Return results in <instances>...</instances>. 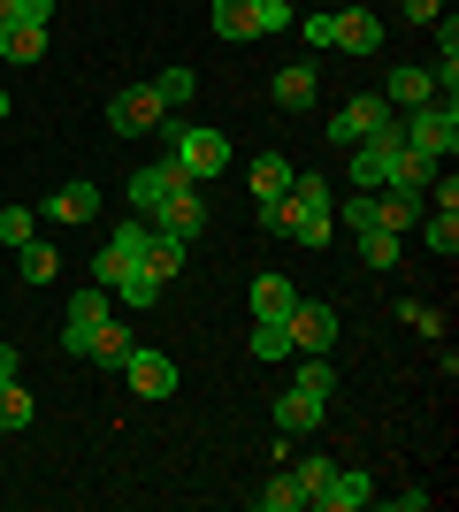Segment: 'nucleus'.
I'll return each mask as SVG.
<instances>
[{
    "label": "nucleus",
    "mask_w": 459,
    "mask_h": 512,
    "mask_svg": "<svg viewBox=\"0 0 459 512\" xmlns=\"http://www.w3.org/2000/svg\"><path fill=\"white\" fill-rule=\"evenodd\" d=\"M291 360H299L291 390H306V398H322V406H329V390H337V367H329V352H291Z\"/></svg>",
    "instance_id": "obj_23"
},
{
    "label": "nucleus",
    "mask_w": 459,
    "mask_h": 512,
    "mask_svg": "<svg viewBox=\"0 0 459 512\" xmlns=\"http://www.w3.org/2000/svg\"><path fill=\"white\" fill-rule=\"evenodd\" d=\"M100 214V192L92 184H62V192L46 199V222H92Z\"/></svg>",
    "instance_id": "obj_24"
},
{
    "label": "nucleus",
    "mask_w": 459,
    "mask_h": 512,
    "mask_svg": "<svg viewBox=\"0 0 459 512\" xmlns=\"http://www.w3.org/2000/svg\"><path fill=\"white\" fill-rule=\"evenodd\" d=\"M329 207H337V199H329L322 169H314V176H299V169H291V192L261 207V230L291 237V245H306V253H322V245H329V230H337V214H329Z\"/></svg>",
    "instance_id": "obj_1"
},
{
    "label": "nucleus",
    "mask_w": 459,
    "mask_h": 512,
    "mask_svg": "<svg viewBox=\"0 0 459 512\" xmlns=\"http://www.w3.org/2000/svg\"><path fill=\"white\" fill-rule=\"evenodd\" d=\"M16 276L31 283V291H39V283H54V276H62V260H54V245H31V237H23V245H16Z\"/></svg>",
    "instance_id": "obj_27"
},
{
    "label": "nucleus",
    "mask_w": 459,
    "mask_h": 512,
    "mask_svg": "<svg viewBox=\"0 0 459 512\" xmlns=\"http://www.w3.org/2000/svg\"><path fill=\"white\" fill-rule=\"evenodd\" d=\"M108 314H123L108 283H92V291H77V299H69V314H62V352H69V360H85V337H92Z\"/></svg>",
    "instance_id": "obj_5"
},
{
    "label": "nucleus",
    "mask_w": 459,
    "mask_h": 512,
    "mask_svg": "<svg viewBox=\"0 0 459 512\" xmlns=\"http://www.w3.org/2000/svg\"><path fill=\"white\" fill-rule=\"evenodd\" d=\"M276 428H284V436H306V428H322V398H306V390H284V398H276Z\"/></svg>",
    "instance_id": "obj_25"
},
{
    "label": "nucleus",
    "mask_w": 459,
    "mask_h": 512,
    "mask_svg": "<svg viewBox=\"0 0 459 512\" xmlns=\"http://www.w3.org/2000/svg\"><path fill=\"white\" fill-rule=\"evenodd\" d=\"M284 337H291V352H329V344H337V306L299 299V306L284 314Z\"/></svg>",
    "instance_id": "obj_8"
},
{
    "label": "nucleus",
    "mask_w": 459,
    "mask_h": 512,
    "mask_svg": "<svg viewBox=\"0 0 459 512\" xmlns=\"http://www.w3.org/2000/svg\"><path fill=\"white\" fill-rule=\"evenodd\" d=\"M414 230H421V245H429V253H444V260L459 253V214H437V207H429Z\"/></svg>",
    "instance_id": "obj_28"
},
{
    "label": "nucleus",
    "mask_w": 459,
    "mask_h": 512,
    "mask_svg": "<svg viewBox=\"0 0 459 512\" xmlns=\"http://www.w3.org/2000/svg\"><path fill=\"white\" fill-rule=\"evenodd\" d=\"M123 383H131L138 398H169V390H176V360L161 352V344H131V360H123Z\"/></svg>",
    "instance_id": "obj_9"
},
{
    "label": "nucleus",
    "mask_w": 459,
    "mask_h": 512,
    "mask_svg": "<svg viewBox=\"0 0 459 512\" xmlns=\"http://www.w3.org/2000/svg\"><path fill=\"white\" fill-rule=\"evenodd\" d=\"M444 16V0H406V23H437Z\"/></svg>",
    "instance_id": "obj_40"
},
{
    "label": "nucleus",
    "mask_w": 459,
    "mask_h": 512,
    "mask_svg": "<svg viewBox=\"0 0 459 512\" xmlns=\"http://www.w3.org/2000/svg\"><path fill=\"white\" fill-rule=\"evenodd\" d=\"M268 100L284 107V115H306V107H314V62H291V69H276Z\"/></svg>",
    "instance_id": "obj_18"
},
{
    "label": "nucleus",
    "mask_w": 459,
    "mask_h": 512,
    "mask_svg": "<svg viewBox=\"0 0 459 512\" xmlns=\"http://www.w3.org/2000/svg\"><path fill=\"white\" fill-rule=\"evenodd\" d=\"M169 161L192 176V184H207V176L230 169V138H222L215 123H169Z\"/></svg>",
    "instance_id": "obj_2"
},
{
    "label": "nucleus",
    "mask_w": 459,
    "mask_h": 512,
    "mask_svg": "<svg viewBox=\"0 0 459 512\" xmlns=\"http://www.w3.org/2000/svg\"><path fill=\"white\" fill-rule=\"evenodd\" d=\"M245 184H253V207H268V199L291 192V161H284V153H261V161L245 169Z\"/></svg>",
    "instance_id": "obj_19"
},
{
    "label": "nucleus",
    "mask_w": 459,
    "mask_h": 512,
    "mask_svg": "<svg viewBox=\"0 0 459 512\" xmlns=\"http://www.w3.org/2000/svg\"><path fill=\"white\" fill-rule=\"evenodd\" d=\"M146 222H153L161 237H184V245H192V237L207 230V199H199V184H176V192L161 199V207H153Z\"/></svg>",
    "instance_id": "obj_7"
},
{
    "label": "nucleus",
    "mask_w": 459,
    "mask_h": 512,
    "mask_svg": "<svg viewBox=\"0 0 459 512\" xmlns=\"http://www.w3.org/2000/svg\"><path fill=\"white\" fill-rule=\"evenodd\" d=\"M192 85H199L192 69H161V77H153V92H161L169 107H184V100H192Z\"/></svg>",
    "instance_id": "obj_36"
},
{
    "label": "nucleus",
    "mask_w": 459,
    "mask_h": 512,
    "mask_svg": "<svg viewBox=\"0 0 459 512\" xmlns=\"http://www.w3.org/2000/svg\"><path fill=\"white\" fill-rule=\"evenodd\" d=\"M291 474H299V490H306V505H314V497L329 490V474H337V459H322V451H314V459H299V467H291Z\"/></svg>",
    "instance_id": "obj_34"
},
{
    "label": "nucleus",
    "mask_w": 459,
    "mask_h": 512,
    "mask_svg": "<svg viewBox=\"0 0 459 512\" xmlns=\"http://www.w3.org/2000/svg\"><path fill=\"white\" fill-rule=\"evenodd\" d=\"M0 62H46V23H0Z\"/></svg>",
    "instance_id": "obj_20"
},
{
    "label": "nucleus",
    "mask_w": 459,
    "mask_h": 512,
    "mask_svg": "<svg viewBox=\"0 0 459 512\" xmlns=\"http://www.w3.org/2000/svg\"><path fill=\"white\" fill-rule=\"evenodd\" d=\"M253 505H261V512H306V490H299V474H268V482H261V490H253Z\"/></svg>",
    "instance_id": "obj_26"
},
{
    "label": "nucleus",
    "mask_w": 459,
    "mask_h": 512,
    "mask_svg": "<svg viewBox=\"0 0 459 512\" xmlns=\"http://www.w3.org/2000/svg\"><path fill=\"white\" fill-rule=\"evenodd\" d=\"M253 360H261V367L291 360V337H284V321H253Z\"/></svg>",
    "instance_id": "obj_32"
},
{
    "label": "nucleus",
    "mask_w": 459,
    "mask_h": 512,
    "mask_svg": "<svg viewBox=\"0 0 459 512\" xmlns=\"http://www.w3.org/2000/svg\"><path fill=\"white\" fill-rule=\"evenodd\" d=\"M337 54H383V23L368 8H337Z\"/></svg>",
    "instance_id": "obj_16"
},
{
    "label": "nucleus",
    "mask_w": 459,
    "mask_h": 512,
    "mask_svg": "<svg viewBox=\"0 0 459 512\" xmlns=\"http://www.w3.org/2000/svg\"><path fill=\"white\" fill-rule=\"evenodd\" d=\"M291 306H299V283L276 276V268H261V276H253V321H284Z\"/></svg>",
    "instance_id": "obj_15"
},
{
    "label": "nucleus",
    "mask_w": 459,
    "mask_h": 512,
    "mask_svg": "<svg viewBox=\"0 0 459 512\" xmlns=\"http://www.w3.org/2000/svg\"><path fill=\"white\" fill-rule=\"evenodd\" d=\"M16 23H54V0H16Z\"/></svg>",
    "instance_id": "obj_39"
},
{
    "label": "nucleus",
    "mask_w": 459,
    "mask_h": 512,
    "mask_svg": "<svg viewBox=\"0 0 459 512\" xmlns=\"http://www.w3.org/2000/svg\"><path fill=\"white\" fill-rule=\"evenodd\" d=\"M31 230H39V214H31V207H0V237H8V245H23Z\"/></svg>",
    "instance_id": "obj_38"
},
{
    "label": "nucleus",
    "mask_w": 459,
    "mask_h": 512,
    "mask_svg": "<svg viewBox=\"0 0 459 512\" xmlns=\"http://www.w3.org/2000/svg\"><path fill=\"white\" fill-rule=\"evenodd\" d=\"M398 130H406V146L429 153V161H452V153H459V107H452V100L406 107V115H398Z\"/></svg>",
    "instance_id": "obj_3"
},
{
    "label": "nucleus",
    "mask_w": 459,
    "mask_h": 512,
    "mask_svg": "<svg viewBox=\"0 0 459 512\" xmlns=\"http://www.w3.org/2000/svg\"><path fill=\"white\" fill-rule=\"evenodd\" d=\"M207 23H215V39H261L253 0H215V8H207Z\"/></svg>",
    "instance_id": "obj_21"
},
{
    "label": "nucleus",
    "mask_w": 459,
    "mask_h": 512,
    "mask_svg": "<svg viewBox=\"0 0 459 512\" xmlns=\"http://www.w3.org/2000/svg\"><path fill=\"white\" fill-rule=\"evenodd\" d=\"M138 253H146V222H123V230L108 237V245H100V253H92V283H115V276H131L138 268Z\"/></svg>",
    "instance_id": "obj_10"
},
{
    "label": "nucleus",
    "mask_w": 459,
    "mask_h": 512,
    "mask_svg": "<svg viewBox=\"0 0 459 512\" xmlns=\"http://www.w3.org/2000/svg\"><path fill=\"white\" fill-rule=\"evenodd\" d=\"M360 505H375V474L368 467H337V474H329V490L314 497L306 512H360Z\"/></svg>",
    "instance_id": "obj_12"
},
{
    "label": "nucleus",
    "mask_w": 459,
    "mask_h": 512,
    "mask_svg": "<svg viewBox=\"0 0 459 512\" xmlns=\"http://www.w3.org/2000/svg\"><path fill=\"white\" fill-rule=\"evenodd\" d=\"M291 31H299V39L314 46V54H329V46H337V16H329V8H314V16H299V23H291Z\"/></svg>",
    "instance_id": "obj_33"
},
{
    "label": "nucleus",
    "mask_w": 459,
    "mask_h": 512,
    "mask_svg": "<svg viewBox=\"0 0 459 512\" xmlns=\"http://www.w3.org/2000/svg\"><path fill=\"white\" fill-rule=\"evenodd\" d=\"M383 100L391 107H421V100H437V85H429V69H391V77H383Z\"/></svg>",
    "instance_id": "obj_22"
},
{
    "label": "nucleus",
    "mask_w": 459,
    "mask_h": 512,
    "mask_svg": "<svg viewBox=\"0 0 459 512\" xmlns=\"http://www.w3.org/2000/svg\"><path fill=\"white\" fill-rule=\"evenodd\" d=\"M138 268H146L153 283H176V276H184V237H161L146 222V253H138Z\"/></svg>",
    "instance_id": "obj_17"
},
{
    "label": "nucleus",
    "mask_w": 459,
    "mask_h": 512,
    "mask_svg": "<svg viewBox=\"0 0 459 512\" xmlns=\"http://www.w3.org/2000/svg\"><path fill=\"white\" fill-rule=\"evenodd\" d=\"M0 115H8V85H0Z\"/></svg>",
    "instance_id": "obj_42"
},
{
    "label": "nucleus",
    "mask_w": 459,
    "mask_h": 512,
    "mask_svg": "<svg viewBox=\"0 0 459 512\" xmlns=\"http://www.w3.org/2000/svg\"><path fill=\"white\" fill-rule=\"evenodd\" d=\"M176 184H192V176L176 169V161H153V169H138L131 184H123V199H131V214H138V222H146V214L161 207V199H169Z\"/></svg>",
    "instance_id": "obj_11"
},
{
    "label": "nucleus",
    "mask_w": 459,
    "mask_h": 512,
    "mask_svg": "<svg viewBox=\"0 0 459 512\" xmlns=\"http://www.w3.org/2000/svg\"><path fill=\"white\" fill-rule=\"evenodd\" d=\"M383 115H398V107L383 100V92H360V100H345V107L322 123V138H329V146H360V138H375V123H383Z\"/></svg>",
    "instance_id": "obj_6"
},
{
    "label": "nucleus",
    "mask_w": 459,
    "mask_h": 512,
    "mask_svg": "<svg viewBox=\"0 0 459 512\" xmlns=\"http://www.w3.org/2000/svg\"><path fill=\"white\" fill-rule=\"evenodd\" d=\"M108 291H115V306H153V299H161V291H169V283H153L146 268H131V276H115Z\"/></svg>",
    "instance_id": "obj_31"
},
{
    "label": "nucleus",
    "mask_w": 459,
    "mask_h": 512,
    "mask_svg": "<svg viewBox=\"0 0 459 512\" xmlns=\"http://www.w3.org/2000/svg\"><path fill=\"white\" fill-rule=\"evenodd\" d=\"M108 130H123V138H146V130H169V100L153 85H123L108 100Z\"/></svg>",
    "instance_id": "obj_4"
},
{
    "label": "nucleus",
    "mask_w": 459,
    "mask_h": 512,
    "mask_svg": "<svg viewBox=\"0 0 459 512\" xmlns=\"http://www.w3.org/2000/svg\"><path fill=\"white\" fill-rule=\"evenodd\" d=\"M131 344H138V337H131V321L108 314V321L85 337V360H77V367H123V360H131Z\"/></svg>",
    "instance_id": "obj_13"
},
{
    "label": "nucleus",
    "mask_w": 459,
    "mask_h": 512,
    "mask_svg": "<svg viewBox=\"0 0 459 512\" xmlns=\"http://www.w3.org/2000/svg\"><path fill=\"white\" fill-rule=\"evenodd\" d=\"M31 413H39V406H31V390H23L16 375H0V428H31Z\"/></svg>",
    "instance_id": "obj_30"
},
{
    "label": "nucleus",
    "mask_w": 459,
    "mask_h": 512,
    "mask_svg": "<svg viewBox=\"0 0 459 512\" xmlns=\"http://www.w3.org/2000/svg\"><path fill=\"white\" fill-rule=\"evenodd\" d=\"M253 16H261V39H276V31L299 23V8H291V0H253Z\"/></svg>",
    "instance_id": "obj_35"
},
{
    "label": "nucleus",
    "mask_w": 459,
    "mask_h": 512,
    "mask_svg": "<svg viewBox=\"0 0 459 512\" xmlns=\"http://www.w3.org/2000/svg\"><path fill=\"white\" fill-rule=\"evenodd\" d=\"M429 214V199L421 192H375V230H391V237H414V222Z\"/></svg>",
    "instance_id": "obj_14"
},
{
    "label": "nucleus",
    "mask_w": 459,
    "mask_h": 512,
    "mask_svg": "<svg viewBox=\"0 0 459 512\" xmlns=\"http://www.w3.org/2000/svg\"><path fill=\"white\" fill-rule=\"evenodd\" d=\"M0 375H16V344H0Z\"/></svg>",
    "instance_id": "obj_41"
},
{
    "label": "nucleus",
    "mask_w": 459,
    "mask_h": 512,
    "mask_svg": "<svg viewBox=\"0 0 459 512\" xmlns=\"http://www.w3.org/2000/svg\"><path fill=\"white\" fill-rule=\"evenodd\" d=\"M398 314H406V329H421V337H444V314H437L429 299H406Z\"/></svg>",
    "instance_id": "obj_37"
},
{
    "label": "nucleus",
    "mask_w": 459,
    "mask_h": 512,
    "mask_svg": "<svg viewBox=\"0 0 459 512\" xmlns=\"http://www.w3.org/2000/svg\"><path fill=\"white\" fill-rule=\"evenodd\" d=\"M398 253H406V237H391V230H360V260H368L375 276H383V268H398Z\"/></svg>",
    "instance_id": "obj_29"
}]
</instances>
